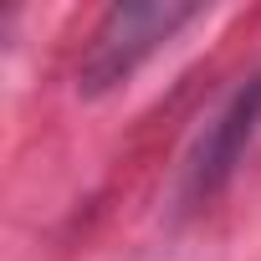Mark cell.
<instances>
[{
  "label": "cell",
  "mask_w": 261,
  "mask_h": 261,
  "mask_svg": "<svg viewBox=\"0 0 261 261\" xmlns=\"http://www.w3.org/2000/svg\"><path fill=\"white\" fill-rule=\"evenodd\" d=\"M261 134V67H251L230 97L210 113V123L195 134L185 164H179V185H174V210L190 215V210H205L230 179L236 169L246 164V149L256 144Z\"/></svg>",
  "instance_id": "cell-2"
},
{
  "label": "cell",
  "mask_w": 261,
  "mask_h": 261,
  "mask_svg": "<svg viewBox=\"0 0 261 261\" xmlns=\"http://www.w3.org/2000/svg\"><path fill=\"white\" fill-rule=\"evenodd\" d=\"M205 6H185V0H128V6H108L87 36V51L77 62V92L102 97L123 87L154 51H164L185 26H195Z\"/></svg>",
  "instance_id": "cell-1"
}]
</instances>
